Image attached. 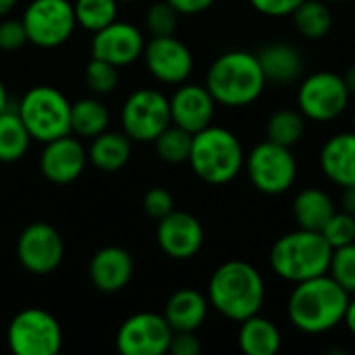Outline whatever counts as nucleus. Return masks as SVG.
Listing matches in <instances>:
<instances>
[{"label": "nucleus", "mask_w": 355, "mask_h": 355, "mask_svg": "<svg viewBox=\"0 0 355 355\" xmlns=\"http://www.w3.org/2000/svg\"><path fill=\"white\" fill-rule=\"evenodd\" d=\"M349 297L329 272L295 283L287 300L289 322L304 335H324L343 322Z\"/></svg>", "instance_id": "f257e3e1"}, {"label": "nucleus", "mask_w": 355, "mask_h": 355, "mask_svg": "<svg viewBox=\"0 0 355 355\" xmlns=\"http://www.w3.org/2000/svg\"><path fill=\"white\" fill-rule=\"evenodd\" d=\"M264 300V277L250 262L229 260L220 264L208 281V304L227 320L243 322L260 314Z\"/></svg>", "instance_id": "f03ea898"}, {"label": "nucleus", "mask_w": 355, "mask_h": 355, "mask_svg": "<svg viewBox=\"0 0 355 355\" xmlns=\"http://www.w3.org/2000/svg\"><path fill=\"white\" fill-rule=\"evenodd\" d=\"M266 83L258 54L248 50L223 52L206 73L208 92L216 104L227 108H245L254 104L264 94Z\"/></svg>", "instance_id": "7ed1b4c3"}, {"label": "nucleus", "mask_w": 355, "mask_h": 355, "mask_svg": "<svg viewBox=\"0 0 355 355\" xmlns=\"http://www.w3.org/2000/svg\"><path fill=\"white\" fill-rule=\"evenodd\" d=\"M333 248L320 231L295 229L275 241L268 254L272 272L287 283H302L329 272Z\"/></svg>", "instance_id": "20e7f679"}, {"label": "nucleus", "mask_w": 355, "mask_h": 355, "mask_svg": "<svg viewBox=\"0 0 355 355\" xmlns=\"http://www.w3.org/2000/svg\"><path fill=\"white\" fill-rule=\"evenodd\" d=\"M189 166L198 179L208 185H227L243 171L245 150L239 137L218 125L193 133Z\"/></svg>", "instance_id": "39448f33"}, {"label": "nucleus", "mask_w": 355, "mask_h": 355, "mask_svg": "<svg viewBox=\"0 0 355 355\" xmlns=\"http://www.w3.org/2000/svg\"><path fill=\"white\" fill-rule=\"evenodd\" d=\"M17 112L31 139L48 144L71 133V102L52 85H35L23 94Z\"/></svg>", "instance_id": "423d86ee"}, {"label": "nucleus", "mask_w": 355, "mask_h": 355, "mask_svg": "<svg viewBox=\"0 0 355 355\" xmlns=\"http://www.w3.org/2000/svg\"><path fill=\"white\" fill-rule=\"evenodd\" d=\"M254 189L266 196H283L297 181V158L293 150L270 139L256 144L250 154H245L243 164Z\"/></svg>", "instance_id": "0eeeda50"}, {"label": "nucleus", "mask_w": 355, "mask_h": 355, "mask_svg": "<svg viewBox=\"0 0 355 355\" xmlns=\"http://www.w3.org/2000/svg\"><path fill=\"white\" fill-rule=\"evenodd\" d=\"M6 343L15 355H56L62 349V329L50 312L25 308L12 316Z\"/></svg>", "instance_id": "6e6552de"}, {"label": "nucleus", "mask_w": 355, "mask_h": 355, "mask_svg": "<svg viewBox=\"0 0 355 355\" xmlns=\"http://www.w3.org/2000/svg\"><path fill=\"white\" fill-rule=\"evenodd\" d=\"M352 94L343 75L335 71H316L302 79L297 87V108L312 123H331L349 106Z\"/></svg>", "instance_id": "1a4fd4ad"}, {"label": "nucleus", "mask_w": 355, "mask_h": 355, "mask_svg": "<svg viewBox=\"0 0 355 355\" xmlns=\"http://www.w3.org/2000/svg\"><path fill=\"white\" fill-rule=\"evenodd\" d=\"M27 40L37 48H58L77 27L71 0H31L21 17Z\"/></svg>", "instance_id": "9d476101"}, {"label": "nucleus", "mask_w": 355, "mask_h": 355, "mask_svg": "<svg viewBox=\"0 0 355 355\" xmlns=\"http://www.w3.org/2000/svg\"><path fill=\"white\" fill-rule=\"evenodd\" d=\"M123 131L137 144L154 141L171 125L168 98L150 87L135 89L123 104L121 110Z\"/></svg>", "instance_id": "9b49d317"}, {"label": "nucleus", "mask_w": 355, "mask_h": 355, "mask_svg": "<svg viewBox=\"0 0 355 355\" xmlns=\"http://www.w3.org/2000/svg\"><path fill=\"white\" fill-rule=\"evenodd\" d=\"M173 333L162 314L139 312L129 316L116 331V349L123 355H164Z\"/></svg>", "instance_id": "f8f14e48"}, {"label": "nucleus", "mask_w": 355, "mask_h": 355, "mask_svg": "<svg viewBox=\"0 0 355 355\" xmlns=\"http://www.w3.org/2000/svg\"><path fill=\"white\" fill-rule=\"evenodd\" d=\"M17 258L31 275H50L64 258V241L52 225L31 223L17 239Z\"/></svg>", "instance_id": "ddd939ff"}, {"label": "nucleus", "mask_w": 355, "mask_h": 355, "mask_svg": "<svg viewBox=\"0 0 355 355\" xmlns=\"http://www.w3.org/2000/svg\"><path fill=\"white\" fill-rule=\"evenodd\" d=\"M144 60L152 77L166 85H181L193 73V54L175 35H156L146 42Z\"/></svg>", "instance_id": "4468645a"}, {"label": "nucleus", "mask_w": 355, "mask_h": 355, "mask_svg": "<svg viewBox=\"0 0 355 355\" xmlns=\"http://www.w3.org/2000/svg\"><path fill=\"white\" fill-rule=\"evenodd\" d=\"M146 37L139 27L127 21H112L92 37V58L106 60L114 67H129L144 56Z\"/></svg>", "instance_id": "2eb2a0df"}, {"label": "nucleus", "mask_w": 355, "mask_h": 355, "mask_svg": "<svg viewBox=\"0 0 355 355\" xmlns=\"http://www.w3.org/2000/svg\"><path fill=\"white\" fill-rule=\"evenodd\" d=\"M156 241L168 258L191 260L204 245V227L193 214L173 210L158 220Z\"/></svg>", "instance_id": "dca6fc26"}, {"label": "nucleus", "mask_w": 355, "mask_h": 355, "mask_svg": "<svg viewBox=\"0 0 355 355\" xmlns=\"http://www.w3.org/2000/svg\"><path fill=\"white\" fill-rule=\"evenodd\" d=\"M87 150L71 133L44 144L40 156V171L44 179L56 185H69L81 177L87 166Z\"/></svg>", "instance_id": "f3484780"}, {"label": "nucleus", "mask_w": 355, "mask_h": 355, "mask_svg": "<svg viewBox=\"0 0 355 355\" xmlns=\"http://www.w3.org/2000/svg\"><path fill=\"white\" fill-rule=\"evenodd\" d=\"M168 104L171 123L189 133H198L212 125L216 112V100L212 98L208 87L187 81L175 89V94L168 98Z\"/></svg>", "instance_id": "a211bd4d"}, {"label": "nucleus", "mask_w": 355, "mask_h": 355, "mask_svg": "<svg viewBox=\"0 0 355 355\" xmlns=\"http://www.w3.org/2000/svg\"><path fill=\"white\" fill-rule=\"evenodd\" d=\"M135 272L133 258L119 245H106L98 250L89 260V281L100 293L123 291Z\"/></svg>", "instance_id": "6ab92c4d"}, {"label": "nucleus", "mask_w": 355, "mask_h": 355, "mask_svg": "<svg viewBox=\"0 0 355 355\" xmlns=\"http://www.w3.org/2000/svg\"><path fill=\"white\" fill-rule=\"evenodd\" d=\"M320 168L324 177L345 189L355 187V131L335 133L320 148Z\"/></svg>", "instance_id": "aec40b11"}, {"label": "nucleus", "mask_w": 355, "mask_h": 355, "mask_svg": "<svg viewBox=\"0 0 355 355\" xmlns=\"http://www.w3.org/2000/svg\"><path fill=\"white\" fill-rule=\"evenodd\" d=\"M260 67L268 83L291 85L304 75V54L295 44L270 42L258 52Z\"/></svg>", "instance_id": "412c9836"}, {"label": "nucleus", "mask_w": 355, "mask_h": 355, "mask_svg": "<svg viewBox=\"0 0 355 355\" xmlns=\"http://www.w3.org/2000/svg\"><path fill=\"white\" fill-rule=\"evenodd\" d=\"M208 297L200 291L179 289L168 297L162 316L173 331H198L208 316Z\"/></svg>", "instance_id": "4be33fe9"}, {"label": "nucleus", "mask_w": 355, "mask_h": 355, "mask_svg": "<svg viewBox=\"0 0 355 355\" xmlns=\"http://www.w3.org/2000/svg\"><path fill=\"white\" fill-rule=\"evenodd\" d=\"M293 218L300 229L322 231L329 218L337 212L333 198L320 187H306L293 198Z\"/></svg>", "instance_id": "5701e85b"}, {"label": "nucleus", "mask_w": 355, "mask_h": 355, "mask_svg": "<svg viewBox=\"0 0 355 355\" xmlns=\"http://www.w3.org/2000/svg\"><path fill=\"white\" fill-rule=\"evenodd\" d=\"M239 324L237 341L245 355H277L281 352L283 335L272 320L254 314Z\"/></svg>", "instance_id": "b1692460"}, {"label": "nucleus", "mask_w": 355, "mask_h": 355, "mask_svg": "<svg viewBox=\"0 0 355 355\" xmlns=\"http://www.w3.org/2000/svg\"><path fill=\"white\" fill-rule=\"evenodd\" d=\"M131 158V137L123 131H104L92 139L87 150V160L102 173L121 171Z\"/></svg>", "instance_id": "393cba45"}, {"label": "nucleus", "mask_w": 355, "mask_h": 355, "mask_svg": "<svg viewBox=\"0 0 355 355\" xmlns=\"http://www.w3.org/2000/svg\"><path fill=\"white\" fill-rule=\"evenodd\" d=\"M293 25L306 40H324L333 29V10L327 0H304L293 10Z\"/></svg>", "instance_id": "a878e982"}, {"label": "nucleus", "mask_w": 355, "mask_h": 355, "mask_svg": "<svg viewBox=\"0 0 355 355\" xmlns=\"http://www.w3.org/2000/svg\"><path fill=\"white\" fill-rule=\"evenodd\" d=\"M108 108L98 98H81L71 104V133L77 137L94 139L108 129Z\"/></svg>", "instance_id": "bb28decb"}, {"label": "nucleus", "mask_w": 355, "mask_h": 355, "mask_svg": "<svg viewBox=\"0 0 355 355\" xmlns=\"http://www.w3.org/2000/svg\"><path fill=\"white\" fill-rule=\"evenodd\" d=\"M31 144V135L21 121L17 110L6 108L0 112V162H17L21 160Z\"/></svg>", "instance_id": "cd10ccee"}, {"label": "nucleus", "mask_w": 355, "mask_h": 355, "mask_svg": "<svg viewBox=\"0 0 355 355\" xmlns=\"http://www.w3.org/2000/svg\"><path fill=\"white\" fill-rule=\"evenodd\" d=\"M308 119L300 112V108H281L266 121V139L293 148L304 139Z\"/></svg>", "instance_id": "c85d7f7f"}, {"label": "nucleus", "mask_w": 355, "mask_h": 355, "mask_svg": "<svg viewBox=\"0 0 355 355\" xmlns=\"http://www.w3.org/2000/svg\"><path fill=\"white\" fill-rule=\"evenodd\" d=\"M191 141H193V133L171 123L152 144H154L160 160H164L168 164H183L189 160Z\"/></svg>", "instance_id": "c756f323"}, {"label": "nucleus", "mask_w": 355, "mask_h": 355, "mask_svg": "<svg viewBox=\"0 0 355 355\" xmlns=\"http://www.w3.org/2000/svg\"><path fill=\"white\" fill-rule=\"evenodd\" d=\"M77 25L96 33L102 27L116 21L119 0H75L73 2Z\"/></svg>", "instance_id": "7c9ffc66"}, {"label": "nucleus", "mask_w": 355, "mask_h": 355, "mask_svg": "<svg viewBox=\"0 0 355 355\" xmlns=\"http://www.w3.org/2000/svg\"><path fill=\"white\" fill-rule=\"evenodd\" d=\"M329 275L349 293L355 295V241L343 248H335L329 264Z\"/></svg>", "instance_id": "2f4dec72"}, {"label": "nucleus", "mask_w": 355, "mask_h": 355, "mask_svg": "<svg viewBox=\"0 0 355 355\" xmlns=\"http://www.w3.org/2000/svg\"><path fill=\"white\" fill-rule=\"evenodd\" d=\"M85 83L96 96H106L119 85V67L100 58H92L85 67Z\"/></svg>", "instance_id": "473e14b6"}, {"label": "nucleus", "mask_w": 355, "mask_h": 355, "mask_svg": "<svg viewBox=\"0 0 355 355\" xmlns=\"http://www.w3.org/2000/svg\"><path fill=\"white\" fill-rule=\"evenodd\" d=\"M146 29L152 33V37L156 35H175L177 31V23H179V12L166 2H154L148 10H146Z\"/></svg>", "instance_id": "72a5a7b5"}, {"label": "nucleus", "mask_w": 355, "mask_h": 355, "mask_svg": "<svg viewBox=\"0 0 355 355\" xmlns=\"http://www.w3.org/2000/svg\"><path fill=\"white\" fill-rule=\"evenodd\" d=\"M320 233L324 235V239L333 250L349 245L355 241V216L345 210H337Z\"/></svg>", "instance_id": "f704fd0d"}, {"label": "nucleus", "mask_w": 355, "mask_h": 355, "mask_svg": "<svg viewBox=\"0 0 355 355\" xmlns=\"http://www.w3.org/2000/svg\"><path fill=\"white\" fill-rule=\"evenodd\" d=\"M141 206H144V210H146L148 216L160 220L162 216H166V214H171L175 210V200H173V196H171L168 189H164V187H152V189H148L144 193Z\"/></svg>", "instance_id": "c9c22d12"}, {"label": "nucleus", "mask_w": 355, "mask_h": 355, "mask_svg": "<svg viewBox=\"0 0 355 355\" xmlns=\"http://www.w3.org/2000/svg\"><path fill=\"white\" fill-rule=\"evenodd\" d=\"M27 31L21 19H2L0 21V50L15 52L27 44Z\"/></svg>", "instance_id": "e433bc0d"}, {"label": "nucleus", "mask_w": 355, "mask_h": 355, "mask_svg": "<svg viewBox=\"0 0 355 355\" xmlns=\"http://www.w3.org/2000/svg\"><path fill=\"white\" fill-rule=\"evenodd\" d=\"M304 0H250L252 8L264 17L281 19V17H291L293 10L302 4Z\"/></svg>", "instance_id": "4c0bfd02"}, {"label": "nucleus", "mask_w": 355, "mask_h": 355, "mask_svg": "<svg viewBox=\"0 0 355 355\" xmlns=\"http://www.w3.org/2000/svg\"><path fill=\"white\" fill-rule=\"evenodd\" d=\"M168 352L173 355H200L202 343H200L196 331H175Z\"/></svg>", "instance_id": "58836bf2"}, {"label": "nucleus", "mask_w": 355, "mask_h": 355, "mask_svg": "<svg viewBox=\"0 0 355 355\" xmlns=\"http://www.w3.org/2000/svg\"><path fill=\"white\" fill-rule=\"evenodd\" d=\"M179 15H200L214 6L216 0H166Z\"/></svg>", "instance_id": "ea45409f"}, {"label": "nucleus", "mask_w": 355, "mask_h": 355, "mask_svg": "<svg viewBox=\"0 0 355 355\" xmlns=\"http://www.w3.org/2000/svg\"><path fill=\"white\" fill-rule=\"evenodd\" d=\"M341 210L355 216V187H345L341 193Z\"/></svg>", "instance_id": "a19ab883"}, {"label": "nucleus", "mask_w": 355, "mask_h": 355, "mask_svg": "<svg viewBox=\"0 0 355 355\" xmlns=\"http://www.w3.org/2000/svg\"><path fill=\"white\" fill-rule=\"evenodd\" d=\"M343 322H345L347 331H349V333H352V335L355 337V295H352V297H349V302H347V308H345Z\"/></svg>", "instance_id": "79ce46f5"}, {"label": "nucleus", "mask_w": 355, "mask_h": 355, "mask_svg": "<svg viewBox=\"0 0 355 355\" xmlns=\"http://www.w3.org/2000/svg\"><path fill=\"white\" fill-rule=\"evenodd\" d=\"M343 81H345V85H347L349 94L355 96V64H352V67L343 73Z\"/></svg>", "instance_id": "37998d69"}, {"label": "nucleus", "mask_w": 355, "mask_h": 355, "mask_svg": "<svg viewBox=\"0 0 355 355\" xmlns=\"http://www.w3.org/2000/svg\"><path fill=\"white\" fill-rule=\"evenodd\" d=\"M17 6V0H0V17H6Z\"/></svg>", "instance_id": "c03bdc74"}, {"label": "nucleus", "mask_w": 355, "mask_h": 355, "mask_svg": "<svg viewBox=\"0 0 355 355\" xmlns=\"http://www.w3.org/2000/svg\"><path fill=\"white\" fill-rule=\"evenodd\" d=\"M8 108V94H6V87L0 79V112H4Z\"/></svg>", "instance_id": "a18cd8bd"}, {"label": "nucleus", "mask_w": 355, "mask_h": 355, "mask_svg": "<svg viewBox=\"0 0 355 355\" xmlns=\"http://www.w3.org/2000/svg\"><path fill=\"white\" fill-rule=\"evenodd\" d=\"M327 2H347V0H327Z\"/></svg>", "instance_id": "49530a36"}, {"label": "nucleus", "mask_w": 355, "mask_h": 355, "mask_svg": "<svg viewBox=\"0 0 355 355\" xmlns=\"http://www.w3.org/2000/svg\"><path fill=\"white\" fill-rule=\"evenodd\" d=\"M119 2H135V0H119Z\"/></svg>", "instance_id": "de8ad7c7"}, {"label": "nucleus", "mask_w": 355, "mask_h": 355, "mask_svg": "<svg viewBox=\"0 0 355 355\" xmlns=\"http://www.w3.org/2000/svg\"><path fill=\"white\" fill-rule=\"evenodd\" d=\"M354 131H355V112H354Z\"/></svg>", "instance_id": "09e8293b"}]
</instances>
